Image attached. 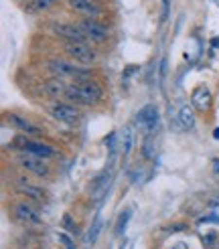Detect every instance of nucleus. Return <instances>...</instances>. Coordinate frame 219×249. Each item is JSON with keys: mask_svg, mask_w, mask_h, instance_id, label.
<instances>
[{"mask_svg": "<svg viewBox=\"0 0 219 249\" xmlns=\"http://www.w3.org/2000/svg\"><path fill=\"white\" fill-rule=\"evenodd\" d=\"M179 122L182 130H193L195 124H197V116H195V107H189V106H182L179 109Z\"/></svg>", "mask_w": 219, "mask_h": 249, "instance_id": "nucleus-18", "label": "nucleus"}, {"mask_svg": "<svg viewBox=\"0 0 219 249\" xmlns=\"http://www.w3.org/2000/svg\"><path fill=\"white\" fill-rule=\"evenodd\" d=\"M211 104H213V95L207 85H197L191 91V106L197 111H209Z\"/></svg>", "mask_w": 219, "mask_h": 249, "instance_id": "nucleus-12", "label": "nucleus"}, {"mask_svg": "<svg viewBox=\"0 0 219 249\" xmlns=\"http://www.w3.org/2000/svg\"><path fill=\"white\" fill-rule=\"evenodd\" d=\"M173 249H187V245H185V243H177Z\"/></svg>", "mask_w": 219, "mask_h": 249, "instance_id": "nucleus-33", "label": "nucleus"}, {"mask_svg": "<svg viewBox=\"0 0 219 249\" xmlns=\"http://www.w3.org/2000/svg\"><path fill=\"white\" fill-rule=\"evenodd\" d=\"M110 184H112V170H104L102 174H97V178L91 182V189H90V198L93 203L104 201L110 191Z\"/></svg>", "mask_w": 219, "mask_h": 249, "instance_id": "nucleus-10", "label": "nucleus"}, {"mask_svg": "<svg viewBox=\"0 0 219 249\" xmlns=\"http://www.w3.org/2000/svg\"><path fill=\"white\" fill-rule=\"evenodd\" d=\"M170 17V0H163V12H161V20L164 22Z\"/></svg>", "mask_w": 219, "mask_h": 249, "instance_id": "nucleus-25", "label": "nucleus"}, {"mask_svg": "<svg viewBox=\"0 0 219 249\" xmlns=\"http://www.w3.org/2000/svg\"><path fill=\"white\" fill-rule=\"evenodd\" d=\"M51 31L61 36L65 41H75V43H90V39L83 35V31L79 29V24H71V22H53Z\"/></svg>", "mask_w": 219, "mask_h": 249, "instance_id": "nucleus-7", "label": "nucleus"}, {"mask_svg": "<svg viewBox=\"0 0 219 249\" xmlns=\"http://www.w3.org/2000/svg\"><path fill=\"white\" fill-rule=\"evenodd\" d=\"M6 122H8L15 130H18V132H22V134H27V136H36V134H41V132H43L39 126H36V124H33L31 120L22 118V116H18V114H6Z\"/></svg>", "mask_w": 219, "mask_h": 249, "instance_id": "nucleus-13", "label": "nucleus"}, {"mask_svg": "<svg viewBox=\"0 0 219 249\" xmlns=\"http://www.w3.org/2000/svg\"><path fill=\"white\" fill-rule=\"evenodd\" d=\"M57 2L59 0H31V2L27 4V10L31 12V15H36V12H45L49 8H53Z\"/></svg>", "mask_w": 219, "mask_h": 249, "instance_id": "nucleus-20", "label": "nucleus"}, {"mask_svg": "<svg viewBox=\"0 0 219 249\" xmlns=\"http://www.w3.org/2000/svg\"><path fill=\"white\" fill-rule=\"evenodd\" d=\"M102 229H104V219H102V213L97 211L95 217H93L91 227H90V231H88V243H90V245H93V243L97 241V237H100Z\"/></svg>", "mask_w": 219, "mask_h": 249, "instance_id": "nucleus-19", "label": "nucleus"}, {"mask_svg": "<svg viewBox=\"0 0 219 249\" xmlns=\"http://www.w3.org/2000/svg\"><path fill=\"white\" fill-rule=\"evenodd\" d=\"M61 225H63V227H65V231H69V233L77 231V227H75V221H73V217H71L69 213H65V215H63V219H61Z\"/></svg>", "mask_w": 219, "mask_h": 249, "instance_id": "nucleus-24", "label": "nucleus"}, {"mask_svg": "<svg viewBox=\"0 0 219 249\" xmlns=\"http://www.w3.org/2000/svg\"><path fill=\"white\" fill-rule=\"evenodd\" d=\"M138 69H140L138 65H130V67H128L124 73H122V79H124V81H128V79H130V77H132V75H134V73H136Z\"/></svg>", "mask_w": 219, "mask_h": 249, "instance_id": "nucleus-26", "label": "nucleus"}, {"mask_svg": "<svg viewBox=\"0 0 219 249\" xmlns=\"http://www.w3.org/2000/svg\"><path fill=\"white\" fill-rule=\"evenodd\" d=\"M65 97L69 102H75L79 106H91L95 102H100L104 97V87L93 81V79H81V81H73L67 85Z\"/></svg>", "mask_w": 219, "mask_h": 249, "instance_id": "nucleus-1", "label": "nucleus"}, {"mask_svg": "<svg viewBox=\"0 0 219 249\" xmlns=\"http://www.w3.org/2000/svg\"><path fill=\"white\" fill-rule=\"evenodd\" d=\"M47 69L53 73V77H61V79H73V81L91 79V69L75 65V63H71V61L53 59L47 63Z\"/></svg>", "mask_w": 219, "mask_h": 249, "instance_id": "nucleus-2", "label": "nucleus"}, {"mask_svg": "<svg viewBox=\"0 0 219 249\" xmlns=\"http://www.w3.org/2000/svg\"><path fill=\"white\" fill-rule=\"evenodd\" d=\"M211 47L213 49H219V36H213V39H211Z\"/></svg>", "mask_w": 219, "mask_h": 249, "instance_id": "nucleus-32", "label": "nucleus"}, {"mask_svg": "<svg viewBox=\"0 0 219 249\" xmlns=\"http://www.w3.org/2000/svg\"><path fill=\"white\" fill-rule=\"evenodd\" d=\"M59 241L63 243V247H65V249H75V247H73V241L67 237L65 233H59Z\"/></svg>", "mask_w": 219, "mask_h": 249, "instance_id": "nucleus-27", "label": "nucleus"}, {"mask_svg": "<svg viewBox=\"0 0 219 249\" xmlns=\"http://www.w3.org/2000/svg\"><path fill=\"white\" fill-rule=\"evenodd\" d=\"M67 6L81 15L83 18H97L100 20L106 15V8L100 4V0H67Z\"/></svg>", "mask_w": 219, "mask_h": 249, "instance_id": "nucleus-5", "label": "nucleus"}, {"mask_svg": "<svg viewBox=\"0 0 219 249\" xmlns=\"http://www.w3.org/2000/svg\"><path fill=\"white\" fill-rule=\"evenodd\" d=\"M65 53L73 59V63L81 65H91L95 61V51L90 47V43H75V41H65L63 45Z\"/></svg>", "mask_w": 219, "mask_h": 249, "instance_id": "nucleus-4", "label": "nucleus"}, {"mask_svg": "<svg viewBox=\"0 0 219 249\" xmlns=\"http://www.w3.org/2000/svg\"><path fill=\"white\" fill-rule=\"evenodd\" d=\"M132 209H124V213H120L118 221H116V235H124L126 227H128V221L132 219Z\"/></svg>", "mask_w": 219, "mask_h": 249, "instance_id": "nucleus-21", "label": "nucleus"}, {"mask_svg": "<svg viewBox=\"0 0 219 249\" xmlns=\"http://www.w3.org/2000/svg\"><path fill=\"white\" fill-rule=\"evenodd\" d=\"M120 146V132H110V136L106 138V148H108V152L114 156L116 152V148Z\"/></svg>", "mask_w": 219, "mask_h": 249, "instance_id": "nucleus-22", "label": "nucleus"}, {"mask_svg": "<svg viewBox=\"0 0 219 249\" xmlns=\"http://www.w3.org/2000/svg\"><path fill=\"white\" fill-rule=\"evenodd\" d=\"M12 146L15 148H20V150L24 152H29L33 156H39V158H53L57 156V152L53 150L49 144H43V142H36V140H29V138H24V136H17L15 140H12Z\"/></svg>", "mask_w": 219, "mask_h": 249, "instance_id": "nucleus-3", "label": "nucleus"}, {"mask_svg": "<svg viewBox=\"0 0 219 249\" xmlns=\"http://www.w3.org/2000/svg\"><path fill=\"white\" fill-rule=\"evenodd\" d=\"M18 164L24 168V170H29L33 174H36V177H49V164L45 162V158H39V156H33L29 152H24L20 158H18Z\"/></svg>", "mask_w": 219, "mask_h": 249, "instance_id": "nucleus-11", "label": "nucleus"}, {"mask_svg": "<svg viewBox=\"0 0 219 249\" xmlns=\"http://www.w3.org/2000/svg\"><path fill=\"white\" fill-rule=\"evenodd\" d=\"M158 118H161V114H158V107L154 104H148V106H144L136 114V124L146 134H152L158 128Z\"/></svg>", "mask_w": 219, "mask_h": 249, "instance_id": "nucleus-8", "label": "nucleus"}, {"mask_svg": "<svg viewBox=\"0 0 219 249\" xmlns=\"http://www.w3.org/2000/svg\"><path fill=\"white\" fill-rule=\"evenodd\" d=\"M164 75H166V59L161 61V79H164Z\"/></svg>", "mask_w": 219, "mask_h": 249, "instance_id": "nucleus-29", "label": "nucleus"}, {"mask_svg": "<svg viewBox=\"0 0 219 249\" xmlns=\"http://www.w3.org/2000/svg\"><path fill=\"white\" fill-rule=\"evenodd\" d=\"M213 138H215V140H219V128H215V132H213Z\"/></svg>", "mask_w": 219, "mask_h": 249, "instance_id": "nucleus-34", "label": "nucleus"}, {"mask_svg": "<svg viewBox=\"0 0 219 249\" xmlns=\"http://www.w3.org/2000/svg\"><path fill=\"white\" fill-rule=\"evenodd\" d=\"M77 24H79V29L83 31V35L88 36L90 41H93V43H104V41H108L110 29L106 27L104 22L97 20V18H81Z\"/></svg>", "mask_w": 219, "mask_h": 249, "instance_id": "nucleus-6", "label": "nucleus"}, {"mask_svg": "<svg viewBox=\"0 0 219 249\" xmlns=\"http://www.w3.org/2000/svg\"><path fill=\"white\" fill-rule=\"evenodd\" d=\"M213 174H219V158L213 160Z\"/></svg>", "mask_w": 219, "mask_h": 249, "instance_id": "nucleus-31", "label": "nucleus"}, {"mask_svg": "<svg viewBox=\"0 0 219 249\" xmlns=\"http://www.w3.org/2000/svg\"><path fill=\"white\" fill-rule=\"evenodd\" d=\"M65 91H67V83L61 77H53V79L45 81V85H43V93L47 97H61V95H65Z\"/></svg>", "mask_w": 219, "mask_h": 249, "instance_id": "nucleus-15", "label": "nucleus"}, {"mask_svg": "<svg viewBox=\"0 0 219 249\" xmlns=\"http://www.w3.org/2000/svg\"><path fill=\"white\" fill-rule=\"evenodd\" d=\"M199 223H219V217H215V215H209V217H203Z\"/></svg>", "mask_w": 219, "mask_h": 249, "instance_id": "nucleus-28", "label": "nucleus"}, {"mask_svg": "<svg viewBox=\"0 0 219 249\" xmlns=\"http://www.w3.org/2000/svg\"><path fill=\"white\" fill-rule=\"evenodd\" d=\"M142 154H144V158H148V160L154 158V140H152V134H146V140H144V146H142Z\"/></svg>", "mask_w": 219, "mask_h": 249, "instance_id": "nucleus-23", "label": "nucleus"}, {"mask_svg": "<svg viewBox=\"0 0 219 249\" xmlns=\"http://www.w3.org/2000/svg\"><path fill=\"white\" fill-rule=\"evenodd\" d=\"M134 148V130L130 126H124L120 130V150L122 156H128Z\"/></svg>", "mask_w": 219, "mask_h": 249, "instance_id": "nucleus-17", "label": "nucleus"}, {"mask_svg": "<svg viewBox=\"0 0 219 249\" xmlns=\"http://www.w3.org/2000/svg\"><path fill=\"white\" fill-rule=\"evenodd\" d=\"M17 2H27V4H29V2H31V0H17Z\"/></svg>", "mask_w": 219, "mask_h": 249, "instance_id": "nucleus-35", "label": "nucleus"}, {"mask_svg": "<svg viewBox=\"0 0 219 249\" xmlns=\"http://www.w3.org/2000/svg\"><path fill=\"white\" fill-rule=\"evenodd\" d=\"M211 241H215V233H211V235H207V237H203V243H207V245H211Z\"/></svg>", "mask_w": 219, "mask_h": 249, "instance_id": "nucleus-30", "label": "nucleus"}, {"mask_svg": "<svg viewBox=\"0 0 219 249\" xmlns=\"http://www.w3.org/2000/svg\"><path fill=\"white\" fill-rule=\"evenodd\" d=\"M15 215L17 219H20L22 223H29V225H41V215L33 205L29 203H18L15 205Z\"/></svg>", "mask_w": 219, "mask_h": 249, "instance_id": "nucleus-14", "label": "nucleus"}, {"mask_svg": "<svg viewBox=\"0 0 219 249\" xmlns=\"http://www.w3.org/2000/svg\"><path fill=\"white\" fill-rule=\"evenodd\" d=\"M18 191H20L22 195H27L29 198H33V201H36V203H43V201H45V191L39 189V186L31 184V182H24L22 178L18 180Z\"/></svg>", "mask_w": 219, "mask_h": 249, "instance_id": "nucleus-16", "label": "nucleus"}, {"mask_svg": "<svg viewBox=\"0 0 219 249\" xmlns=\"http://www.w3.org/2000/svg\"><path fill=\"white\" fill-rule=\"evenodd\" d=\"M49 111H51V116L59 122L63 124H77L79 122V109L75 106L71 104H65V102H55L51 107H49Z\"/></svg>", "mask_w": 219, "mask_h": 249, "instance_id": "nucleus-9", "label": "nucleus"}]
</instances>
